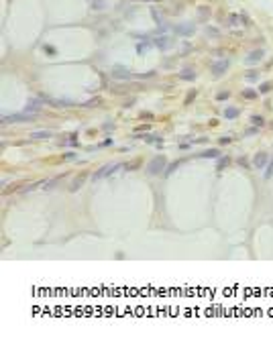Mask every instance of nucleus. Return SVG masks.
Returning <instances> with one entry per match:
<instances>
[{"label":"nucleus","mask_w":273,"mask_h":342,"mask_svg":"<svg viewBox=\"0 0 273 342\" xmlns=\"http://www.w3.org/2000/svg\"><path fill=\"white\" fill-rule=\"evenodd\" d=\"M200 157H218V151H216V149H210V151H204Z\"/></svg>","instance_id":"obj_10"},{"label":"nucleus","mask_w":273,"mask_h":342,"mask_svg":"<svg viewBox=\"0 0 273 342\" xmlns=\"http://www.w3.org/2000/svg\"><path fill=\"white\" fill-rule=\"evenodd\" d=\"M84 179H86V175H80V177H78V179L74 181V185H71V189H78V188H80V185H82V181H84Z\"/></svg>","instance_id":"obj_11"},{"label":"nucleus","mask_w":273,"mask_h":342,"mask_svg":"<svg viewBox=\"0 0 273 342\" xmlns=\"http://www.w3.org/2000/svg\"><path fill=\"white\" fill-rule=\"evenodd\" d=\"M179 35H192V31H194V27L192 25H184V27H178Z\"/></svg>","instance_id":"obj_6"},{"label":"nucleus","mask_w":273,"mask_h":342,"mask_svg":"<svg viewBox=\"0 0 273 342\" xmlns=\"http://www.w3.org/2000/svg\"><path fill=\"white\" fill-rule=\"evenodd\" d=\"M96 104H100V98H94V100L86 102V106H96Z\"/></svg>","instance_id":"obj_15"},{"label":"nucleus","mask_w":273,"mask_h":342,"mask_svg":"<svg viewBox=\"0 0 273 342\" xmlns=\"http://www.w3.org/2000/svg\"><path fill=\"white\" fill-rule=\"evenodd\" d=\"M163 167H165V157H163V155H157V157H155V159L149 163V167H147V173H149V175H157Z\"/></svg>","instance_id":"obj_1"},{"label":"nucleus","mask_w":273,"mask_h":342,"mask_svg":"<svg viewBox=\"0 0 273 342\" xmlns=\"http://www.w3.org/2000/svg\"><path fill=\"white\" fill-rule=\"evenodd\" d=\"M155 43H157V47H159V49H165L167 45H169V41H167V39H163V37H159V39L155 41Z\"/></svg>","instance_id":"obj_8"},{"label":"nucleus","mask_w":273,"mask_h":342,"mask_svg":"<svg viewBox=\"0 0 273 342\" xmlns=\"http://www.w3.org/2000/svg\"><path fill=\"white\" fill-rule=\"evenodd\" d=\"M226 116H228V118H234V116H237V108H230V110H226Z\"/></svg>","instance_id":"obj_14"},{"label":"nucleus","mask_w":273,"mask_h":342,"mask_svg":"<svg viewBox=\"0 0 273 342\" xmlns=\"http://www.w3.org/2000/svg\"><path fill=\"white\" fill-rule=\"evenodd\" d=\"M255 165H257V167H263V165H265V155H257V157H255Z\"/></svg>","instance_id":"obj_7"},{"label":"nucleus","mask_w":273,"mask_h":342,"mask_svg":"<svg viewBox=\"0 0 273 342\" xmlns=\"http://www.w3.org/2000/svg\"><path fill=\"white\" fill-rule=\"evenodd\" d=\"M226 98H228V94H226V92H222V94L218 96V100H226Z\"/></svg>","instance_id":"obj_17"},{"label":"nucleus","mask_w":273,"mask_h":342,"mask_svg":"<svg viewBox=\"0 0 273 342\" xmlns=\"http://www.w3.org/2000/svg\"><path fill=\"white\" fill-rule=\"evenodd\" d=\"M51 130H35V133H31V139H35V141H43V139H51Z\"/></svg>","instance_id":"obj_4"},{"label":"nucleus","mask_w":273,"mask_h":342,"mask_svg":"<svg viewBox=\"0 0 273 342\" xmlns=\"http://www.w3.org/2000/svg\"><path fill=\"white\" fill-rule=\"evenodd\" d=\"M116 169H118V163H112V165H106V167H102V169H100V171H96V173H94V179H96V181H98V179H104L106 175H110V173H112V171H116Z\"/></svg>","instance_id":"obj_2"},{"label":"nucleus","mask_w":273,"mask_h":342,"mask_svg":"<svg viewBox=\"0 0 273 342\" xmlns=\"http://www.w3.org/2000/svg\"><path fill=\"white\" fill-rule=\"evenodd\" d=\"M226 65H228L226 61H218V63L214 65V74H216V75H220V74H222V71L226 69Z\"/></svg>","instance_id":"obj_5"},{"label":"nucleus","mask_w":273,"mask_h":342,"mask_svg":"<svg viewBox=\"0 0 273 342\" xmlns=\"http://www.w3.org/2000/svg\"><path fill=\"white\" fill-rule=\"evenodd\" d=\"M112 75H114L116 80H130V78H133V74H130V71H126V69H124V67H120V65L114 67Z\"/></svg>","instance_id":"obj_3"},{"label":"nucleus","mask_w":273,"mask_h":342,"mask_svg":"<svg viewBox=\"0 0 273 342\" xmlns=\"http://www.w3.org/2000/svg\"><path fill=\"white\" fill-rule=\"evenodd\" d=\"M19 185H21V183H12V185H8V188L6 189H4V194H12V192H14V189H19Z\"/></svg>","instance_id":"obj_13"},{"label":"nucleus","mask_w":273,"mask_h":342,"mask_svg":"<svg viewBox=\"0 0 273 342\" xmlns=\"http://www.w3.org/2000/svg\"><path fill=\"white\" fill-rule=\"evenodd\" d=\"M179 75H181V80H192V78H194V71H192V69H184Z\"/></svg>","instance_id":"obj_9"},{"label":"nucleus","mask_w":273,"mask_h":342,"mask_svg":"<svg viewBox=\"0 0 273 342\" xmlns=\"http://www.w3.org/2000/svg\"><path fill=\"white\" fill-rule=\"evenodd\" d=\"M245 98H249V100H253V98H255V92H251V90H249V92H245Z\"/></svg>","instance_id":"obj_16"},{"label":"nucleus","mask_w":273,"mask_h":342,"mask_svg":"<svg viewBox=\"0 0 273 342\" xmlns=\"http://www.w3.org/2000/svg\"><path fill=\"white\" fill-rule=\"evenodd\" d=\"M261 55H263V49H259V51H255V53H251V55H249V61H255V59H259Z\"/></svg>","instance_id":"obj_12"}]
</instances>
